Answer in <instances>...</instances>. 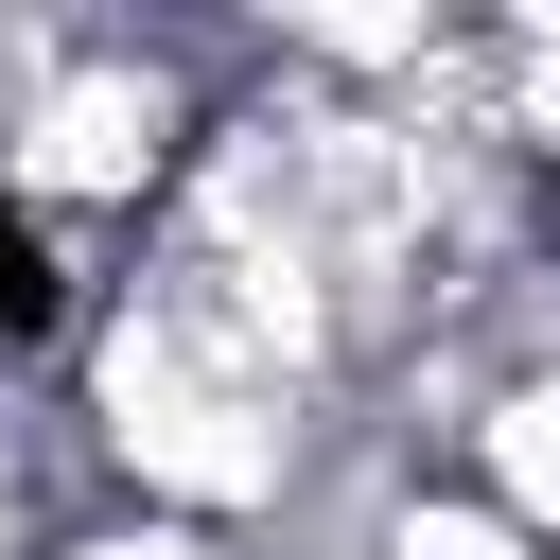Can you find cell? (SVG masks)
<instances>
[{"mask_svg":"<svg viewBox=\"0 0 560 560\" xmlns=\"http://www.w3.org/2000/svg\"><path fill=\"white\" fill-rule=\"evenodd\" d=\"M455 472H472V490H490V508H508V525H525V542L560 560V368H508Z\"/></svg>","mask_w":560,"mask_h":560,"instance_id":"obj_1","label":"cell"},{"mask_svg":"<svg viewBox=\"0 0 560 560\" xmlns=\"http://www.w3.org/2000/svg\"><path fill=\"white\" fill-rule=\"evenodd\" d=\"M368 560H542V542H525L472 472H402V508L368 525Z\"/></svg>","mask_w":560,"mask_h":560,"instance_id":"obj_2","label":"cell"},{"mask_svg":"<svg viewBox=\"0 0 560 560\" xmlns=\"http://www.w3.org/2000/svg\"><path fill=\"white\" fill-rule=\"evenodd\" d=\"M52 560H228V525H192V508H88V525H52Z\"/></svg>","mask_w":560,"mask_h":560,"instance_id":"obj_3","label":"cell"},{"mask_svg":"<svg viewBox=\"0 0 560 560\" xmlns=\"http://www.w3.org/2000/svg\"><path fill=\"white\" fill-rule=\"evenodd\" d=\"M0 560H52V525H35V490L0 472Z\"/></svg>","mask_w":560,"mask_h":560,"instance_id":"obj_4","label":"cell"}]
</instances>
